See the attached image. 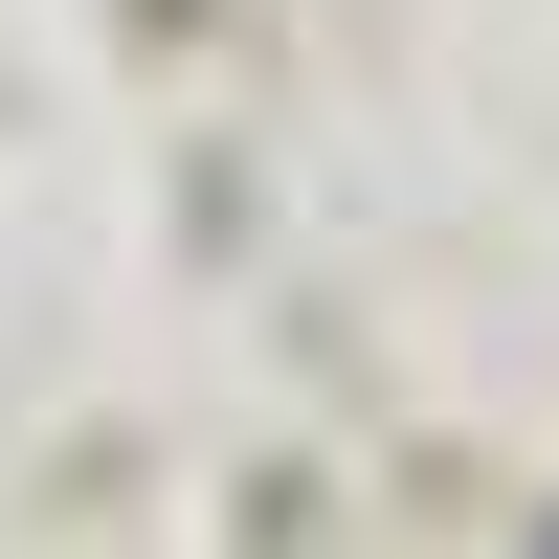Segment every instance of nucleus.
I'll use <instances>...</instances> for the list:
<instances>
[{"instance_id":"1","label":"nucleus","mask_w":559,"mask_h":559,"mask_svg":"<svg viewBox=\"0 0 559 559\" xmlns=\"http://www.w3.org/2000/svg\"><path fill=\"white\" fill-rule=\"evenodd\" d=\"M537 559H559V537H537Z\"/></svg>"}]
</instances>
